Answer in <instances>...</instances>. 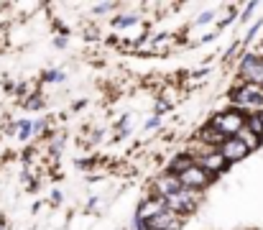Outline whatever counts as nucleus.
Returning a JSON list of instances; mask_svg holds the SVG:
<instances>
[{
    "instance_id": "1",
    "label": "nucleus",
    "mask_w": 263,
    "mask_h": 230,
    "mask_svg": "<svg viewBox=\"0 0 263 230\" xmlns=\"http://www.w3.org/2000/svg\"><path fill=\"white\" fill-rule=\"evenodd\" d=\"M210 126H212L217 133H222L225 138H233V136H238V133L246 128V115L233 108V110H225V113L215 115Z\"/></svg>"
},
{
    "instance_id": "2",
    "label": "nucleus",
    "mask_w": 263,
    "mask_h": 230,
    "mask_svg": "<svg viewBox=\"0 0 263 230\" xmlns=\"http://www.w3.org/2000/svg\"><path fill=\"white\" fill-rule=\"evenodd\" d=\"M197 202H199V192L181 187L179 192L166 197V210H172L176 215H186V213H192V210L197 207Z\"/></svg>"
},
{
    "instance_id": "3",
    "label": "nucleus",
    "mask_w": 263,
    "mask_h": 230,
    "mask_svg": "<svg viewBox=\"0 0 263 230\" xmlns=\"http://www.w3.org/2000/svg\"><path fill=\"white\" fill-rule=\"evenodd\" d=\"M179 182H181L184 189H194V192H199V189H204V187L212 182V176H210L204 169H199L197 164H192L184 174H179Z\"/></svg>"
},
{
    "instance_id": "4",
    "label": "nucleus",
    "mask_w": 263,
    "mask_h": 230,
    "mask_svg": "<svg viewBox=\"0 0 263 230\" xmlns=\"http://www.w3.org/2000/svg\"><path fill=\"white\" fill-rule=\"evenodd\" d=\"M199 169H204L210 176H215V174H220V171H225V166H228V161L222 158V153L220 151H210L204 153V156H199L197 161H194Z\"/></svg>"
},
{
    "instance_id": "5",
    "label": "nucleus",
    "mask_w": 263,
    "mask_h": 230,
    "mask_svg": "<svg viewBox=\"0 0 263 230\" xmlns=\"http://www.w3.org/2000/svg\"><path fill=\"white\" fill-rule=\"evenodd\" d=\"M154 189H156V197L166 200L169 194H174V192L181 189V182H179V176H176V174L166 171V174H161V176L154 182Z\"/></svg>"
},
{
    "instance_id": "6",
    "label": "nucleus",
    "mask_w": 263,
    "mask_h": 230,
    "mask_svg": "<svg viewBox=\"0 0 263 230\" xmlns=\"http://www.w3.org/2000/svg\"><path fill=\"white\" fill-rule=\"evenodd\" d=\"M217 151L222 153V158H225L228 164L240 161V158H246V156H248V149H246V146H243V141H238L235 136H233V138H225V144H222Z\"/></svg>"
},
{
    "instance_id": "7",
    "label": "nucleus",
    "mask_w": 263,
    "mask_h": 230,
    "mask_svg": "<svg viewBox=\"0 0 263 230\" xmlns=\"http://www.w3.org/2000/svg\"><path fill=\"white\" fill-rule=\"evenodd\" d=\"M166 210V200H161V197H151V200H146L141 207H138V220H143V223H151L156 215H161Z\"/></svg>"
},
{
    "instance_id": "8",
    "label": "nucleus",
    "mask_w": 263,
    "mask_h": 230,
    "mask_svg": "<svg viewBox=\"0 0 263 230\" xmlns=\"http://www.w3.org/2000/svg\"><path fill=\"white\" fill-rule=\"evenodd\" d=\"M148 228L154 230H179L181 228V215H176L172 210H164L161 215H156L151 223H148Z\"/></svg>"
},
{
    "instance_id": "9",
    "label": "nucleus",
    "mask_w": 263,
    "mask_h": 230,
    "mask_svg": "<svg viewBox=\"0 0 263 230\" xmlns=\"http://www.w3.org/2000/svg\"><path fill=\"white\" fill-rule=\"evenodd\" d=\"M197 141L204 144V146H210V149H220V146L225 144V136L217 133L212 126H207V128H202V131L197 133Z\"/></svg>"
},
{
    "instance_id": "10",
    "label": "nucleus",
    "mask_w": 263,
    "mask_h": 230,
    "mask_svg": "<svg viewBox=\"0 0 263 230\" xmlns=\"http://www.w3.org/2000/svg\"><path fill=\"white\" fill-rule=\"evenodd\" d=\"M192 164H194V161H192V158H189L186 153H181V156H176L174 161H172V166H169V171L179 176V174H184V171H186V169H189Z\"/></svg>"
},
{
    "instance_id": "11",
    "label": "nucleus",
    "mask_w": 263,
    "mask_h": 230,
    "mask_svg": "<svg viewBox=\"0 0 263 230\" xmlns=\"http://www.w3.org/2000/svg\"><path fill=\"white\" fill-rule=\"evenodd\" d=\"M235 138H238V141H243V146H246L248 151H253L256 146H261V138H258V136H253L248 128H243V131H240Z\"/></svg>"
},
{
    "instance_id": "12",
    "label": "nucleus",
    "mask_w": 263,
    "mask_h": 230,
    "mask_svg": "<svg viewBox=\"0 0 263 230\" xmlns=\"http://www.w3.org/2000/svg\"><path fill=\"white\" fill-rule=\"evenodd\" d=\"M31 136V120H18V138L26 141Z\"/></svg>"
},
{
    "instance_id": "13",
    "label": "nucleus",
    "mask_w": 263,
    "mask_h": 230,
    "mask_svg": "<svg viewBox=\"0 0 263 230\" xmlns=\"http://www.w3.org/2000/svg\"><path fill=\"white\" fill-rule=\"evenodd\" d=\"M136 23H138V15H123L115 26H118V28H128V26H136Z\"/></svg>"
},
{
    "instance_id": "14",
    "label": "nucleus",
    "mask_w": 263,
    "mask_h": 230,
    "mask_svg": "<svg viewBox=\"0 0 263 230\" xmlns=\"http://www.w3.org/2000/svg\"><path fill=\"white\" fill-rule=\"evenodd\" d=\"M44 131H46V120H33V123H31V133H33V136H41Z\"/></svg>"
},
{
    "instance_id": "15",
    "label": "nucleus",
    "mask_w": 263,
    "mask_h": 230,
    "mask_svg": "<svg viewBox=\"0 0 263 230\" xmlns=\"http://www.w3.org/2000/svg\"><path fill=\"white\" fill-rule=\"evenodd\" d=\"M46 82H62V79H64V72H62V69H57V72H46Z\"/></svg>"
},
{
    "instance_id": "16",
    "label": "nucleus",
    "mask_w": 263,
    "mask_h": 230,
    "mask_svg": "<svg viewBox=\"0 0 263 230\" xmlns=\"http://www.w3.org/2000/svg\"><path fill=\"white\" fill-rule=\"evenodd\" d=\"M159 123H161V118H159V115H154V118H148V123H146V128H156Z\"/></svg>"
},
{
    "instance_id": "17",
    "label": "nucleus",
    "mask_w": 263,
    "mask_h": 230,
    "mask_svg": "<svg viewBox=\"0 0 263 230\" xmlns=\"http://www.w3.org/2000/svg\"><path fill=\"white\" fill-rule=\"evenodd\" d=\"M133 230H148V223H143V220H138V218H136V223H133Z\"/></svg>"
},
{
    "instance_id": "18",
    "label": "nucleus",
    "mask_w": 263,
    "mask_h": 230,
    "mask_svg": "<svg viewBox=\"0 0 263 230\" xmlns=\"http://www.w3.org/2000/svg\"><path fill=\"white\" fill-rule=\"evenodd\" d=\"M212 21V13H202L199 18H197V23H210Z\"/></svg>"
},
{
    "instance_id": "19",
    "label": "nucleus",
    "mask_w": 263,
    "mask_h": 230,
    "mask_svg": "<svg viewBox=\"0 0 263 230\" xmlns=\"http://www.w3.org/2000/svg\"><path fill=\"white\" fill-rule=\"evenodd\" d=\"M258 120H261V126H263V110H261V113H258Z\"/></svg>"
}]
</instances>
